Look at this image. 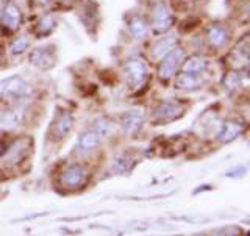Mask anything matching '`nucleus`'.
I'll return each instance as SVG.
<instances>
[{"mask_svg": "<svg viewBox=\"0 0 250 236\" xmlns=\"http://www.w3.org/2000/svg\"><path fill=\"white\" fill-rule=\"evenodd\" d=\"M0 64H2V50H0Z\"/></svg>", "mask_w": 250, "mask_h": 236, "instance_id": "bb28decb", "label": "nucleus"}, {"mask_svg": "<svg viewBox=\"0 0 250 236\" xmlns=\"http://www.w3.org/2000/svg\"><path fill=\"white\" fill-rule=\"evenodd\" d=\"M174 25V14L169 10V6L158 0L150 6V21H148V27H150L155 33L164 35Z\"/></svg>", "mask_w": 250, "mask_h": 236, "instance_id": "f03ea898", "label": "nucleus"}, {"mask_svg": "<svg viewBox=\"0 0 250 236\" xmlns=\"http://www.w3.org/2000/svg\"><path fill=\"white\" fill-rule=\"evenodd\" d=\"M86 178V172L83 169V166H80V164H69V166L64 168V171L61 172V183L64 185L66 188H69V190H72V188H77L80 186Z\"/></svg>", "mask_w": 250, "mask_h": 236, "instance_id": "9d476101", "label": "nucleus"}, {"mask_svg": "<svg viewBox=\"0 0 250 236\" xmlns=\"http://www.w3.org/2000/svg\"><path fill=\"white\" fill-rule=\"evenodd\" d=\"M127 27L135 41H144L148 36V22L139 14H133L127 21Z\"/></svg>", "mask_w": 250, "mask_h": 236, "instance_id": "f3484780", "label": "nucleus"}, {"mask_svg": "<svg viewBox=\"0 0 250 236\" xmlns=\"http://www.w3.org/2000/svg\"><path fill=\"white\" fill-rule=\"evenodd\" d=\"M205 82H207V74L199 75V74L180 72L175 77V88L180 91H194L205 85Z\"/></svg>", "mask_w": 250, "mask_h": 236, "instance_id": "f8f14e48", "label": "nucleus"}, {"mask_svg": "<svg viewBox=\"0 0 250 236\" xmlns=\"http://www.w3.org/2000/svg\"><path fill=\"white\" fill-rule=\"evenodd\" d=\"M25 116V108L22 105H14L10 108H3L0 113V130H14L18 129Z\"/></svg>", "mask_w": 250, "mask_h": 236, "instance_id": "0eeeda50", "label": "nucleus"}, {"mask_svg": "<svg viewBox=\"0 0 250 236\" xmlns=\"http://www.w3.org/2000/svg\"><path fill=\"white\" fill-rule=\"evenodd\" d=\"M124 74L127 77V82L133 89L141 88L146 80H147V74H148V67L144 58L141 57H133L128 58L124 63Z\"/></svg>", "mask_w": 250, "mask_h": 236, "instance_id": "7ed1b4c3", "label": "nucleus"}, {"mask_svg": "<svg viewBox=\"0 0 250 236\" xmlns=\"http://www.w3.org/2000/svg\"><path fill=\"white\" fill-rule=\"evenodd\" d=\"M230 38V31L224 23H213L207 31V41L213 49H222Z\"/></svg>", "mask_w": 250, "mask_h": 236, "instance_id": "ddd939ff", "label": "nucleus"}, {"mask_svg": "<svg viewBox=\"0 0 250 236\" xmlns=\"http://www.w3.org/2000/svg\"><path fill=\"white\" fill-rule=\"evenodd\" d=\"M185 57V52L182 47H174L169 53H166L164 57L160 60L158 64V78L161 82H167L172 77L177 74V70L180 69Z\"/></svg>", "mask_w": 250, "mask_h": 236, "instance_id": "20e7f679", "label": "nucleus"}, {"mask_svg": "<svg viewBox=\"0 0 250 236\" xmlns=\"http://www.w3.org/2000/svg\"><path fill=\"white\" fill-rule=\"evenodd\" d=\"M92 130L96 131L102 139L109 135V131H111V122H109V119H106V117H99V119L94 122Z\"/></svg>", "mask_w": 250, "mask_h": 236, "instance_id": "b1692460", "label": "nucleus"}, {"mask_svg": "<svg viewBox=\"0 0 250 236\" xmlns=\"http://www.w3.org/2000/svg\"><path fill=\"white\" fill-rule=\"evenodd\" d=\"M214 236H230V235H227L225 232H222V233H217V235H214Z\"/></svg>", "mask_w": 250, "mask_h": 236, "instance_id": "a878e982", "label": "nucleus"}, {"mask_svg": "<svg viewBox=\"0 0 250 236\" xmlns=\"http://www.w3.org/2000/svg\"><path fill=\"white\" fill-rule=\"evenodd\" d=\"M174 47H177V38L175 36H164L155 43L153 45V57L163 58L164 55L169 53Z\"/></svg>", "mask_w": 250, "mask_h": 236, "instance_id": "6ab92c4d", "label": "nucleus"}, {"mask_svg": "<svg viewBox=\"0 0 250 236\" xmlns=\"http://www.w3.org/2000/svg\"><path fill=\"white\" fill-rule=\"evenodd\" d=\"M55 25H57V19H55V16L45 14V16H42V18H39V21L36 22L35 33L38 36H47L53 31Z\"/></svg>", "mask_w": 250, "mask_h": 236, "instance_id": "412c9836", "label": "nucleus"}, {"mask_svg": "<svg viewBox=\"0 0 250 236\" xmlns=\"http://www.w3.org/2000/svg\"><path fill=\"white\" fill-rule=\"evenodd\" d=\"M74 125V117L69 111H61L57 114V117L53 119V124H52V129H50V133H52V138L55 141H61L67 136V133L70 131Z\"/></svg>", "mask_w": 250, "mask_h": 236, "instance_id": "1a4fd4ad", "label": "nucleus"}, {"mask_svg": "<svg viewBox=\"0 0 250 236\" xmlns=\"http://www.w3.org/2000/svg\"><path fill=\"white\" fill-rule=\"evenodd\" d=\"M28 47H30V39L27 36H18L10 43V53L14 55V57H19V55L28 50Z\"/></svg>", "mask_w": 250, "mask_h": 236, "instance_id": "5701e85b", "label": "nucleus"}, {"mask_svg": "<svg viewBox=\"0 0 250 236\" xmlns=\"http://www.w3.org/2000/svg\"><path fill=\"white\" fill-rule=\"evenodd\" d=\"M2 109H3V107H0V113H2Z\"/></svg>", "mask_w": 250, "mask_h": 236, "instance_id": "cd10ccee", "label": "nucleus"}, {"mask_svg": "<svg viewBox=\"0 0 250 236\" xmlns=\"http://www.w3.org/2000/svg\"><path fill=\"white\" fill-rule=\"evenodd\" d=\"M246 130V124L241 122L238 119H229L225 121L221 127H219V131H217V141L219 143H231L234 141L238 136H241L242 133Z\"/></svg>", "mask_w": 250, "mask_h": 236, "instance_id": "6e6552de", "label": "nucleus"}, {"mask_svg": "<svg viewBox=\"0 0 250 236\" xmlns=\"http://www.w3.org/2000/svg\"><path fill=\"white\" fill-rule=\"evenodd\" d=\"M133 166V160L130 158V156L127 153H121L117 155L116 158L111 161V171L114 172H119V174H122V172H127L130 171V168Z\"/></svg>", "mask_w": 250, "mask_h": 236, "instance_id": "4be33fe9", "label": "nucleus"}, {"mask_svg": "<svg viewBox=\"0 0 250 236\" xmlns=\"http://www.w3.org/2000/svg\"><path fill=\"white\" fill-rule=\"evenodd\" d=\"M229 60H230V66L234 70H242V69L247 67V63H249V41H247L246 36L233 49Z\"/></svg>", "mask_w": 250, "mask_h": 236, "instance_id": "2eb2a0df", "label": "nucleus"}, {"mask_svg": "<svg viewBox=\"0 0 250 236\" xmlns=\"http://www.w3.org/2000/svg\"><path fill=\"white\" fill-rule=\"evenodd\" d=\"M35 3H39V5H47V3H50L52 0H33Z\"/></svg>", "mask_w": 250, "mask_h": 236, "instance_id": "393cba45", "label": "nucleus"}, {"mask_svg": "<svg viewBox=\"0 0 250 236\" xmlns=\"http://www.w3.org/2000/svg\"><path fill=\"white\" fill-rule=\"evenodd\" d=\"M22 25V11L14 2L3 3L0 10V30L3 33H16Z\"/></svg>", "mask_w": 250, "mask_h": 236, "instance_id": "39448f33", "label": "nucleus"}, {"mask_svg": "<svg viewBox=\"0 0 250 236\" xmlns=\"http://www.w3.org/2000/svg\"><path fill=\"white\" fill-rule=\"evenodd\" d=\"M208 67H209V61L205 57L192 55V57H188L185 61H182V64H180V72L203 75L208 72Z\"/></svg>", "mask_w": 250, "mask_h": 236, "instance_id": "4468645a", "label": "nucleus"}, {"mask_svg": "<svg viewBox=\"0 0 250 236\" xmlns=\"http://www.w3.org/2000/svg\"><path fill=\"white\" fill-rule=\"evenodd\" d=\"M31 92L30 85L19 75H13L0 80V97L10 102H22L25 100Z\"/></svg>", "mask_w": 250, "mask_h": 236, "instance_id": "f257e3e1", "label": "nucleus"}, {"mask_svg": "<svg viewBox=\"0 0 250 236\" xmlns=\"http://www.w3.org/2000/svg\"><path fill=\"white\" fill-rule=\"evenodd\" d=\"M28 60L31 63V66L39 69H49L55 63V53L49 45H41L31 50Z\"/></svg>", "mask_w": 250, "mask_h": 236, "instance_id": "9b49d317", "label": "nucleus"}, {"mask_svg": "<svg viewBox=\"0 0 250 236\" xmlns=\"http://www.w3.org/2000/svg\"><path fill=\"white\" fill-rule=\"evenodd\" d=\"M244 80H246V72H241V70H231V72H229L222 80V85L225 89L229 91H234L241 88L242 85H244Z\"/></svg>", "mask_w": 250, "mask_h": 236, "instance_id": "aec40b11", "label": "nucleus"}, {"mask_svg": "<svg viewBox=\"0 0 250 236\" xmlns=\"http://www.w3.org/2000/svg\"><path fill=\"white\" fill-rule=\"evenodd\" d=\"M100 144V136L92 129L84 130L77 141V152L78 153H91Z\"/></svg>", "mask_w": 250, "mask_h": 236, "instance_id": "a211bd4d", "label": "nucleus"}, {"mask_svg": "<svg viewBox=\"0 0 250 236\" xmlns=\"http://www.w3.org/2000/svg\"><path fill=\"white\" fill-rule=\"evenodd\" d=\"M144 124V113L143 109H130L127 111L121 119V129L131 135V133H136Z\"/></svg>", "mask_w": 250, "mask_h": 236, "instance_id": "dca6fc26", "label": "nucleus"}, {"mask_svg": "<svg viewBox=\"0 0 250 236\" xmlns=\"http://www.w3.org/2000/svg\"><path fill=\"white\" fill-rule=\"evenodd\" d=\"M183 111H185V107L182 104H178V102H163V104H160L153 109L152 121L155 124L170 122L182 116Z\"/></svg>", "mask_w": 250, "mask_h": 236, "instance_id": "423d86ee", "label": "nucleus"}]
</instances>
